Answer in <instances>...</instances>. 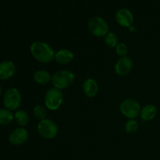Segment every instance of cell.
<instances>
[{"instance_id": "6da1fadb", "label": "cell", "mask_w": 160, "mask_h": 160, "mask_svg": "<svg viewBox=\"0 0 160 160\" xmlns=\"http://www.w3.org/2000/svg\"><path fill=\"white\" fill-rule=\"evenodd\" d=\"M30 52L33 57L41 63H49L55 59L56 52L52 47L42 41H36L33 42L30 47Z\"/></svg>"}, {"instance_id": "7a4b0ae2", "label": "cell", "mask_w": 160, "mask_h": 160, "mask_svg": "<svg viewBox=\"0 0 160 160\" xmlns=\"http://www.w3.org/2000/svg\"><path fill=\"white\" fill-rule=\"evenodd\" d=\"M74 81L75 75L73 72L68 70H62L53 73L51 82L53 87L62 91L70 87Z\"/></svg>"}, {"instance_id": "3957f363", "label": "cell", "mask_w": 160, "mask_h": 160, "mask_svg": "<svg viewBox=\"0 0 160 160\" xmlns=\"http://www.w3.org/2000/svg\"><path fill=\"white\" fill-rule=\"evenodd\" d=\"M63 102V94L62 91L52 87L45 92L44 103L45 107L51 111L57 110Z\"/></svg>"}, {"instance_id": "277c9868", "label": "cell", "mask_w": 160, "mask_h": 160, "mask_svg": "<svg viewBox=\"0 0 160 160\" xmlns=\"http://www.w3.org/2000/svg\"><path fill=\"white\" fill-rule=\"evenodd\" d=\"M88 28L92 35L97 38L105 37L109 32L107 22L100 17H93L89 20Z\"/></svg>"}, {"instance_id": "5b68a950", "label": "cell", "mask_w": 160, "mask_h": 160, "mask_svg": "<svg viewBox=\"0 0 160 160\" xmlns=\"http://www.w3.org/2000/svg\"><path fill=\"white\" fill-rule=\"evenodd\" d=\"M37 130L41 137L48 140L55 138L59 132V128L56 123L48 118L39 121Z\"/></svg>"}, {"instance_id": "8992f818", "label": "cell", "mask_w": 160, "mask_h": 160, "mask_svg": "<svg viewBox=\"0 0 160 160\" xmlns=\"http://www.w3.org/2000/svg\"><path fill=\"white\" fill-rule=\"evenodd\" d=\"M22 97L20 91L16 88L7 89L3 96V104L6 109L10 111H17L21 105Z\"/></svg>"}, {"instance_id": "52a82bcc", "label": "cell", "mask_w": 160, "mask_h": 160, "mask_svg": "<svg viewBox=\"0 0 160 160\" xmlns=\"http://www.w3.org/2000/svg\"><path fill=\"white\" fill-rule=\"evenodd\" d=\"M142 107L134 98H126L120 105V110L124 117L129 119H136L140 116Z\"/></svg>"}, {"instance_id": "ba28073f", "label": "cell", "mask_w": 160, "mask_h": 160, "mask_svg": "<svg viewBox=\"0 0 160 160\" xmlns=\"http://www.w3.org/2000/svg\"><path fill=\"white\" fill-rule=\"evenodd\" d=\"M115 20L120 27L129 28L134 23V15L130 9L121 8L116 12Z\"/></svg>"}, {"instance_id": "9c48e42d", "label": "cell", "mask_w": 160, "mask_h": 160, "mask_svg": "<svg viewBox=\"0 0 160 160\" xmlns=\"http://www.w3.org/2000/svg\"><path fill=\"white\" fill-rule=\"evenodd\" d=\"M133 67H134V64H133L132 59L128 56H125V57H120L116 62L114 70H115V73L118 76L124 77L131 73Z\"/></svg>"}, {"instance_id": "30bf717a", "label": "cell", "mask_w": 160, "mask_h": 160, "mask_svg": "<svg viewBox=\"0 0 160 160\" xmlns=\"http://www.w3.org/2000/svg\"><path fill=\"white\" fill-rule=\"evenodd\" d=\"M29 138V133L23 127H20L11 131L9 135V142L13 145H21Z\"/></svg>"}, {"instance_id": "8fae6325", "label": "cell", "mask_w": 160, "mask_h": 160, "mask_svg": "<svg viewBox=\"0 0 160 160\" xmlns=\"http://www.w3.org/2000/svg\"><path fill=\"white\" fill-rule=\"evenodd\" d=\"M17 67L9 60H5L0 62V80L6 81L12 78L16 73Z\"/></svg>"}, {"instance_id": "7c38bea8", "label": "cell", "mask_w": 160, "mask_h": 160, "mask_svg": "<svg viewBox=\"0 0 160 160\" xmlns=\"http://www.w3.org/2000/svg\"><path fill=\"white\" fill-rule=\"evenodd\" d=\"M98 84L93 78H87L84 81L82 84V90L85 96L88 98H94L98 92Z\"/></svg>"}, {"instance_id": "4fadbf2b", "label": "cell", "mask_w": 160, "mask_h": 160, "mask_svg": "<svg viewBox=\"0 0 160 160\" xmlns=\"http://www.w3.org/2000/svg\"><path fill=\"white\" fill-rule=\"evenodd\" d=\"M74 59V54L72 51L66 48L58 50L55 54V60L59 64L67 65L70 63Z\"/></svg>"}, {"instance_id": "5bb4252c", "label": "cell", "mask_w": 160, "mask_h": 160, "mask_svg": "<svg viewBox=\"0 0 160 160\" xmlns=\"http://www.w3.org/2000/svg\"><path fill=\"white\" fill-rule=\"evenodd\" d=\"M158 112L156 106L153 104H147L142 108L140 117L144 121H150L155 119Z\"/></svg>"}, {"instance_id": "9a60e30c", "label": "cell", "mask_w": 160, "mask_h": 160, "mask_svg": "<svg viewBox=\"0 0 160 160\" xmlns=\"http://www.w3.org/2000/svg\"><path fill=\"white\" fill-rule=\"evenodd\" d=\"M34 82L40 85H45L52 81V76L47 70H38L34 73L33 76Z\"/></svg>"}, {"instance_id": "2e32d148", "label": "cell", "mask_w": 160, "mask_h": 160, "mask_svg": "<svg viewBox=\"0 0 160 160\" xmlns=\"http://www.w3.org/2000/svg\"><path fill=\"white\" fill-rule=\"evenodd\" d=\"M14 120L19 126L23 128L29 123V116L25 110L18 109L14 113Z\"/></svg>"}, {"instance_id": "e0dca14e", "label": "cell", "mask_w": 160, "mask_h": 160, "mask_svg": "<svg viewBox=\"0 0 160 160\" xmlns=\"http://www.w3.org/2000/svg\"><path fill=\"white\" fill-rule=\"evenodd\" d=\"M14 120V114L7 109H0V125L6 126Z\"/></svg>"}, {"instance_id": "ac0fdd59", "label": "cell", "mask_w": 160, "mask_h": 160, "mask_svg": "<svg viewBox=\"0 0 160 160\" xmlns=\"http://www.w3.org/2000/svg\"><path fill=\"white\" fill-rule=\"evenodd\" d=\"M104 42L106 46L109 47V48H115L119 43L118 36L116 33L109 31L104 37Z\"/></svg>"}, {"instance_id": "d6986e66", "label": "cell", "mask_w": 160, "mask_h": 160, "mask_svg": "<svg viewBox=\"0 0 160 160\" xmlns=\"http://www.w3.org/2000/svg\"><path fill=\"white\" fill-rule=\"evenodd\" d=\"M33 114H34V118L38 120L41 121L42 120H45L47 118V108L42 105H37L33 109Z\"/></svg>"}, {"instance_id": "ffe728a7", "label": "cell", "mask_w": 160, "mask_h": 160, "mask_svg": "<svg viewBox=\"0 0 160 160\" xmlns=\"http://www.w3.org/2000/svg\"><path fill=\"white\" fill-rule=\"evenodd\" d=\"M124 129L128 134H134L138 129V122L136 119H129L125 123Z\"/></svg>"}, {"instance_id": "44dd1931", "label": "cell", "mask_w": 160, "mask_h": 160, "mask_svg": "<svg viewBox=\"0 0 160 160\" xmlns=\"http://www.w3.org/2000/svg\"><path fill=\"white\" fill-rule=\"evenodd\" d=\"M115 51L117 56H120V58L125 57V56H128V45L125 43H123V42H119L118 45L115 48Z\"/></svg>"}, {"instance_id": "7402d4cb", "label": "cell", "mask_w": 160, "mask_h": 160, "mask_svg": "<svg viewBox=\"0 0 160 160\" xmlns=\"http://www.w3.org/2000/svg\"><path fill=\"white\" fill-rule=\"evenodd\" d=\"M2 86L1 84H0V96H1L2 95Z\"/></svg>"}]
</instances>
